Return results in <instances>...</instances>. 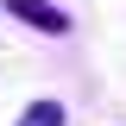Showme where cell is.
I'll return each mask as SVG.
<instances>
[{
    "label": "cell",
    "mask_w": 126,
    "mask_h": 126,
    "mask_svg": "<svg viewBox=\"0 0 126 126\" xmlns=\"http://www.w3.org/2000/svg\"><path fill=\"white\" fill-rule=\"evenodd\" d=\"M0 6H6L13 19H25L32 32H44V38H63V32H69V13L50 6V0H0Z\"/></svg>",
    "instance_id": "cell-1"
},
{
    "label": "cell",
    "mask_w": 126,
    "mask_h": 126,
    "mask_svg": "<svg viewBox=\"0 0 126 126\" xmlns=\"http://www.w3.org/2000/svg\"><path fill=\"white\" fill-rule=\"evenodd\" d=\"M19 126H69V107H63V101H50V94H38V101H25Z\"/></svg>",
    "instance_id": "cell-2"
}]
</instances>
